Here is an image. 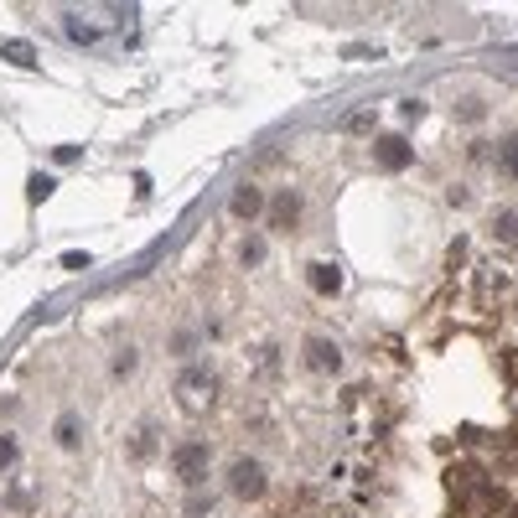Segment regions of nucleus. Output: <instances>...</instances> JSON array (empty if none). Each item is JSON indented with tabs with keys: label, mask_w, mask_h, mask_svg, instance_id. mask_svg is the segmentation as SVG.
Here are the masks:
<instances>
[{
	"label": "nucleus",
	"mask_w": 518,
	"mask_h": 518,
	"mask_svg": "<svg viewBox=\"0 0 518 518\" xmlns=\"http://www.w3.org/2000/svg\"><path fill=\"white\" fill-rule=\"evenodd\" d=\"M503 171H508V177H518V135H508V140H503Z\"/></svg>",
	"instance_id": "nucleus-14"
},
{
	"label": "nucleus",
	"mask_w": 518,
	"mask_h": 518,
	"mask_svg": "<svg viewBox=\"0 0 518 518\" xmlns=\"http://www.w3.org/2000/svg\"><path fill=\"white\" fill-rule=\"evenodd\" d=\"M265 488H270V477H265V466L254 457H239L228 466V492H234V498L254 503V498H265Z\"/></svg>",
	"instance_id": "nucleus-2"
},
{
	"label": "nucleus",
	"mask_w": 518,
	"mask_h": 518,
	"mask_svg": "<svg viewBox=\"0 0 518 518\" xmlns=\"http://www.w3.org/2000/svg\"><path fill=\"white\" fill-rule=\"evenodd\" d=\"M68 31H73V42H99V27H89V21H78V16H68Z\"/></svg>",
	"instance_id": "nucleus-11"
},
{
	"label": "nucleus",
	"mask_w": 518,
	"mask_h": 518,
	"mask_svg": "<svg viewBox=\"0 0 518 518\" xmlns=\"http://www.w3.org/2000/svg\"><path fill=\"white\" fill-rule=\"evenodd\" d=\"M306 363L316 368V373H337L342 368V353H337V342H327V337H311L306 342Z\"/></svg>",
	"instance_id": "nucleus-6"
},
{
	"label": "nucleus",
	"mask_w": 518,
	"mask_h": 518,
	"mask_svg": "<svg viewBox=\"0 0 518 518\" xmlns=\"http://www.w3.org/2000/svg\"><path fill=\"white\" fill-rule=\"evenodd\" d=\"M151 441H155V430L146 426L140 435H130V457H151Z\"/></svg>",
	"instance_id": "nucleus-13"
},
{
	"label": "nucleus",
	"mask_w": 518,
	"mask_h": 518,
	"mask_svg": "<svg viewBox=\"0 0 518 518\" xmlns=\"http://www.w3.org/2000/svg\"><path fill=\"white\" fill-rule=\"evenodd\" d=\"M171 394H177V404H182L187 415H203L208 404H218V368L187 363L177 373V384H171Z\"/></svg>",
	"instance_id": "nucleus-1"
},
{
	"label": "nucleus",
	"mask_w": 518,
	"mask_h": 518,
	"mask_svg": "<svg viewBox=\"0 0 518 518\" xmlns=\"http://www.w3.org/2000/svg\"><path fill=\"white\" fill-rule=\"evenodd\" d=\"M140 363V358H135V353H120V358H115V379H124V373H130V368Z\"/></svg>",
	"instance_id": "nucleus-18"
},
{
	"label": "nucleus",
	"mask_w": 518,
	"mask_h": 518,
	"mask_svg": "<svg viewBox=\"0 0 518 518\" xmlns=\"http://www.w3.org/2000/svg\"><path fill=\"white\" fill-rule=\"evenodd\" d=\"M0 52H5V62H21V68H31V62H36V52H31L27 42H5Z\"/></svg>",
	"instance_id": "nucleus-10"
},
{
	"label": "nucleus",
	"mask_w": 518,
	"mask_h": 518,
	"mask_svg": "<svg viewBox=\"0 0 518 518\" xmlns=\"http://www.w3.org/2000/svg\"><path fill=\"white\" fill-rule=\"evenodd\" d=\"M16 457H21V446H16L11 435H0V477H5L11 466H16Z\"/></svg>",
	"instance_id": "nucleus-12"
},
{
	"label": "nucleus",
	"mask_w": 518,
	"mask_h": 518,
	"mask_svg": "<svg viewBox=\"0 0 518 518\" xmlns=\"http://www.w3.org/2000/svg\"><path fill=\"white\" fill-rule=\"evenodd\" d=\"M228 208H234V218H259V208H265V197H259V187H239Z\"/></svg>",
	"instance_id": "nucleus-8"
},
{
	"label": "nucleus",
	"mask_w": 518,
	"mask_h": 518,
	"mask_svg": "<svg viewBox=\"0 0 518 518\" xmlns=\"http://www.w3.org/2000/svg\"><path fill=\"white\" fill-rule=\"evenodd\" d=\"M265 259V244H244V265H259Z\"/></svg>",
	"instance_id": "nucleus-19"
},
{
	"label": "nucleus",
	"mask_w": 518,
	"mask_h": 518,
	"mask_svg": "<svg viewBox=\"0 0 518 518\" xmlns=\"http://www.w3.org/2000/svg\"><path fill=\"white\" fill-rule=\"evenodd\" d=\"M311 291L316 296H337L342 291V270L337 265H311Z\"/></svg>",
	"instance_id": "nucleus-7"
},
{
	"label": "nucleus",
	"mask_w": 518,
	"mask_h": 518,
	"mask_svg": "<svg viewBox=\"0 0 518 518\" xmlns=\"http://www.w3.org/2000/svg\"><path fill=\"white\" fill-rule=\"evenodd\" d=\"M373 161H379V171H404L415 161V146L404 135H379L373 140Z\"/></svg>",
	"instance_id": "nucleus-3"
},
{
	"label": "nucleus",
	"mask_w": 518,
	"mask_h": 518,
	"mask_svg": "<svg viewBox=\"0 0 518 518\" xmlns=\"http://www.w3.org/2000/svg\"><path fill=\"white\" fill-rule=\"evenodd\" d=\"M47 197H52V177H47V171H36V177L27 182V203H36V208H42Z\"/></svg>",
	"instance_id": "nucleus-9"
},
{
	"label": "nucleus",
	"mask_w": 518,
	"mask_h": 518,
	"mask_svg": "<svg viewBox=\"0 0 518 518\" xmlns=\"http://www.w3.org/2000/svg\"><path fill=\"white\" fill-rule=\"evenodd\" d=\"M498 239H508V244H514V239H518V218H498Z\"/></svg>",
	"instance_id": "nucleus-16"
},
{
	"label": "nucleus",
	"mask_w": 518,
	"mask_h": 518,
	"mask_svg": "<svg viewBox=\"0 0 518 518\" xmlns=\"http://www.w3.org/2000/svg\"><path fill=\"white\" fill-rule=\"evenodd\" d=\"M508 518H518V503H514V508H508Z\"/></svg>",
	"instance_id": "nucleus-20"
},
{
	"label": "nucleus",
	"mask_w": 518,
	"mask_h": 518,
	"mask_svg": "<svg viewBox=\"0 0 518 518\" xmlns=\"http://www.w3.org/2000/svg\"><path fill=\"white\" fill-rule=\"evenodd\" d=\"M265 208H270V223H275V228H280V234H291V228L301 223V192H275Z\"/></svg>",
	"instance_id": "nucleus-5"
},
{
	"label": "nucleus",
	"mask_w": 518,
	"mask_h": 518,
	"mask_svg": "<svg viewBox=\"0 0 518 518\" xmlns=\"http://www.w3.org/2000/svg\"><path fill=\"white\" fill-rule=\"evenodd\" d=\"M52 161H58V166H73V161H78V146H58V151H52Z\"/></svg>",
	"instance_id": "nucleus-17"
},
{
	"label": "nucleus",
	"mask_w": 518,
	"mask_h": 518,
	"mask_svg": "<svg viewBox=\"0 0 518 518\" xmlns=\"http://www.w3.org/2000/svg\"><path fill=\"white\" fill-rule=\"evenodd\" d=\"M177 477H182V482H203V477H208V446H203V441L177 446Z\"/></svg>",
	"instance_id": "nucleus-4"
},
{
	"label": "nucleus",
	"mask_w": 518,
	"mask_h": 518,
	"mask_svg": "<svg viewBox=\"0 0 518 518\" xmlns=\"http://www.w3.org/2000/svg\"><path fill=\"white\" fill-rule=\"evenodd\" d=\"M58 435H62V446H68V451H78V420H62Z\"/></svg>",
	"instance_id": "nucleus-15"
}]
</instances>
